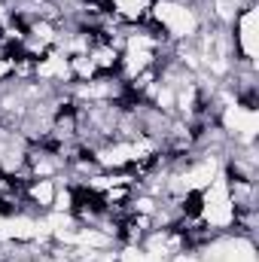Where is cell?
Listing matches in <instances>:
<instances>
[{
    "mask_svg": "<svg viewBox=\"0 0 259 262\" xmlns=\"http://www.w3.org/2000/svg\"><path fill=\"white\" fill-rule=\"evenodd\" d=\"M34 79L49 82V85H55V89L70 85V64H67V55L61 49H49L46 55H40L37 64H34Z\"/></svg>",
    "mask_w": 259,
    "mask_h": 262,
    "instance_id": "5b68a950",
    "label": "cell"
},
{
    "mask_svg": "<svg viewBox=\"0 0 259 262\" xmlns=\"http://www.w3.org/2000/svg\"><path fill=\"white\" fill-rule=\"evenodd\" d=\"M201 220L207 223V229H217V232H229V229H232L235 207H232L229 192H226V177H223V171H220L217 180H210V183L201 189Z\"/></svg>",
    "mask_w": 259,
    "mask_h": 262,
    "instance_id": "7a4b0ae2",
    "label": "cell"
},
{
    "mask_svg": "<svg viewBox=\"0 0 259 262\" xmlns=\"http://www.w3.org/2000/svg\"><path fill=\"white\" fill-rule=\"evenodd\" d=\"M9 79V58H0V82Z\"/></svg>",
    "mask_w": 259,
    "mask_h": 262,
    "instance_id": "7c38bea8",
    "label": "cell"
},
{
    "mask_svg": "<svg viewBox=\"0 0 259 262\" xmlns=\"http://www.w3.org/2000/svg\"><path fill=\"white\" fill-rule=\"evenodd\" d=\"M107 9L119 25L134 28V25H143L149 18L153 0H107Z\"/></svg>",
    "mask_w": 259,
    "mask_h": 262,
    "instance_id": "ba28073f",
    "label": "cell"
},
{
    "mask_svg": "<svg viewBox=\"0 0 259 262\" xmlns=\"http://www.w3.org/2000/svg\"><path fill=\"white\" fill-rule=\"evenodd\" d=\"M89 58H92V64L98 70V76H116V73H119L122 49H116L113 43H107V40L98 34V40H95L92 49H89Z\"/></svg>",
    "mask_w": 259,
    "mask_h": 262,
    "instance_id": "9c48e42d",
    "label": "cell"
},
{
    "mask_svg": "<svg viewBox=\"0 0 259 262\" xmlns=\"http://www.w3.org/2000/svg\"><path fill=\"white\" fill-rule=\"evenodd\" d=\"M226 177V174H223ZM226 192L235 207V213L244 210H259V186L256 180H238V177H226Z\"/></svg>",
    "mask_w": 259,
    "mask_h": 262,
    "instance_id": "52a82bcc",
    "label": "cell"
},
{
    "mask_svg": "<svg viewBox=\"0 0 259 262\" xmlns=\"http://www.w3.org/2000/svg\"><path fill=\"white\" fill-rule=\"evenodd\" d=\"M67 64H70V82H92V79H98V70L92 64L89 52L85 55H70Z\"/></svg>",
    "mask_w": 259,
    "mask_h": 262,
    "instance_id": "30bf717a",
    "label": "cell"
},
{
    "mask_svg": "<svg viewBox=\"0 0 259 262\" xmlns=\"http://www.w3.org/2000/svg\"><path fill=\"white\" fill-rule=\"evenodd\" d=\"M58 3H61V9H64V12H67V9H73V6H76L79 0H58Z\"/></svg>",
    "mask_w": 259,
    "mask_h": 262,
    "instance_id": "4fadbf2b",
    "label": "cell"
},
{
    "mask_svg": "<svg viewBox=\"0 0 259 262\" xmlns=\"http://www.w3.org/2000/svg\"><path fill=\"white\" fill-rule=\"evenodd\" d=\"M73 210V186L70 183H58V192L52 201V213H70Z\"/></svg>",
    "mask_w": 259,
    "mask_h": 262,
    "instance_id": "8fae6325",
    "label": "cell"
},
{
    "mask_svg": "<svg viewBox=\"0 0 259 262\" xmlns=\"http://www.w3.org/2000/svg\"><path fill=\"white\" fill-rule=\"evenodd\" d=\"M229 37H232V49L238 61H253L256 64V46H259V3L244 6L232 25H229Z\"/></svg>",
    "mask_w": 259,
    "mask_h": 262,
    "instance_id": "3957f363",
    "label": "cell"
},
{
    "mask_svg": "<svg viewBox=\"0 0 259 262\" xmlns=\"http://www.w3.org/2000/svg\"><path fill=\"white\" fill-rule=\"evenodd\" d=\"M55 192H58V180H52V177H31L25 183V201H28V207L37 216H43V213L52 210Z\"/></svg>",
    "mask_w": 259,
    "mask_h": 262,
    "instance_id": "8992f818",
    "label": "cell"
},
{
    "mask_svg": "<svg viewBox=\"0 0 259 262\" xmlns=\"http://www.w3.org/2000/svg\"><path fill=\"white\" fill-rule=\"evenodd\" d=\"M143 25L159 31L168 43H189L201 31L204 18L192 0H153L149 18Z\"/></svg>",
    "mask_w": 259,
    "mask_h": 262,
    "instance_id": "6da1fadb",
    "label": "cell"
},
{
    "mask_svg": "<svg viewBox=\"0 0 259 262\" xmlns=\"http://www.w3.org/2000/svg\"><path fill=\"white\" fill-rule=\"evenodd\" d=\"M25 168H28L31 177H52V180H61V174H64L67 165L58 152H52V149H46V146H40V143H31V146H28V156H25Z\"/></svg>",
    "mask_w": 259,
    "mask_h": 262,
    "instance_id": "277c9868",
    "label": "cell"
}]
</instances>
